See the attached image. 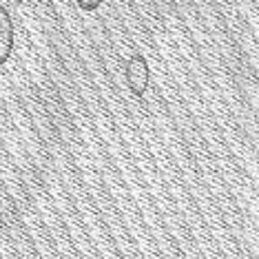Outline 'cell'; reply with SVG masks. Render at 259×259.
<instances>
[{"label": "cell", "mask_w": 259, "mask_h": 259, "mask_svg": "<svg viewBox=\"0 0 259 259\" xmlns=\"http://www.w3.org/2000/svg\"><path fill=\"white\" fill-rule=\"evenodd\" d=\"M14 42H16V29L11 14L5 5H0V64H5L14 54Z\"/></svg>", "instance_id": "7a4b0ae2"}, {"label": "cell", "mask_w": 259, "mask_h": 259, "mask_svg": "<svg viewBox=\"0 0 259 259\" xmlns=\"http://www.w3.org/2000/svg\"><path fill=\"white\" fill-rule=\"evenodd\" d=\"M104 0H75V5L82 9V11H96Z\"/></svg>", "instance_id": "3957f363"}, {"label": "cell", "mask_w": 259, "mask_h": 259, "mask_svg": "<svg viewBox=\"0 0 259 259\" xmlns=\"http://www.w3.org/2000/svg\"><path fill=\"white\" fill-rule=\"evenodd\" d=\"M124 75H126L128 91H131L135 98H142L144 93H146V89H149V78H151L149 62H146V58L142 54H133L126 60Z\"/></svg>", "instance_id": "6da1fadb"}]
</instances>
